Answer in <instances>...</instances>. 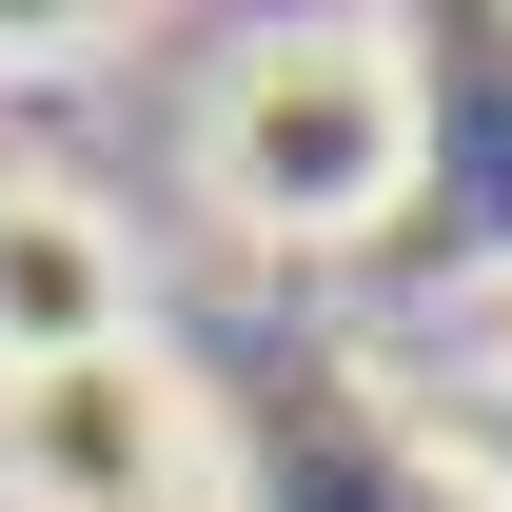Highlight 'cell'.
<instances>
[{
	"instance_id": "4",
	"label": "cell",
	"mask_w": 512,
	"mask_h": 512,
	"mask_svg": "<svg viewBox=\"0 0 512 512\" xmlns=\"http://www.w3.org/2000/svg\"><path fill=\"white\" fill-rule=\"evenodd\" d=\"M453 453H473V473H493V493H512V355H493V375H473V394H453Z\"/></svg>"
},
{
	"instance_id": "3",
	"label": "cell",
	"mask_w": 512,
	"mask_h": 512,
	"mask_svg": "<svg viewBox=\"0 0 512 512\" xmlns=\"http://www.w3.org/2000/svg\"><path fill=\"white\" fill-rule=\"evenodd\" d=\"M138 335V237L60 178H0V375H60Z\"/></svg>"
},
{
	"instance_id": "2",
	"label": "cell",
	"mask_w": 512,
	"mask_h": 512,
	"mask_svg": "<svg viewBox=\"0 0 512 512\" xmlns=\"http://www.w3.org/2000/svg\"><path fill=\"white\" fill-rule=\"evenodd\" d=\"M217 493V414L158 335L0 375V512H197Z\"/></svg>"
},
{
	"instance_id": "1",
	"label": "cell",
	"mask_w": 512,
	"mask_h": 512,
	"mask_svg": "<svg viewBox=\"0 0 512 512\" xmlns=\"http://www.w3.org/2000/svg\"><path fill=\"white\" fill-rule=\"evenodd\" d=\"M434 158V79L394 20H276L197 79V197L276 256H355Z\"/></svg>"
}]
</instances>
